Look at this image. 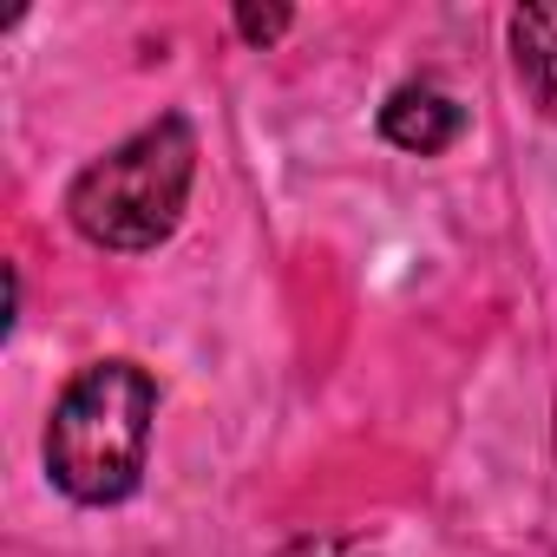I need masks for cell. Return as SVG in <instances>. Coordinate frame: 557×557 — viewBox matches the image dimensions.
Wrapping results in <instances>:
<instances>
[{
    "instance_id": "obj_5",
    "label": "cell",
    "mask_w": 557,
    "mask_h": 557,
    "mask_svg": "<svg viewBox=\"0 0 557 557\" xmlns=\"http://www.w3.org/2000/svg\"><path fill=\"white\" fill-rule=\"evenodd\" d=\"M236 34H243L249 47L283 40V34H289V8H236Z\"/></svg>"
},
{
    "instance_id": "obj_6",
    "label": "cell",
    "mask_w": 557,
    "mask_h": 557,
    "mask_svg": "<svg viewBox=\"0 0 557 557\" xmlns=\"http://www.w3.org/2000/svg\"><path fill=\"white\" fill-rule=\"evenodd\" d=\"M283 557H381L368 537H296Z\"/></svg>"
},
{
    "instance_id": "obj_4",
    "label": "cell",
    "mask_w": 557,
    "mask_h": 557,
    "mask_svg": "<svg viewBox=\"0 0 557 557\" xmlns=\"http://www.w3.org/2000/svg\"><path fill=\"white\" fill-rule=\"evenodd\" d=\"M511 60L544 119H557V8H518L511 14Z\"/></svg>"
},
{
    "instance_id": "obj_3",
    "label": "cell",
    "mask_w": 557,
    "mask_h": 557,
    "mask_svg": "<svg viewBox=\"0 0 557 557\" xmlns=\"http://www.w3.org/2000/svg\"><path fill=\"white\" fill-rule=\"evenodd\" d=\"M459 132H466V112L440 86H400L381 106V138L400 145V151H413V158H433V151L459 145Z\"/></svg>"
},
{
    "instance_id": "obj_2",
    "label": "cell",
    "mask_w": 557,
    "mask_h": 557,
    "mask_svg": "<svg viewBox=\"0 0 557 557\" xmlns=\"http://www.w3.org/2000/svg\"><path fill=\"white\" fill-rule=\"evenodd\" d=\"M190 177H197V138L171 112V119L145 125L138 138H125L119 151H106L99 164H86L66 190V216L86 243L138 256L177 230Z\"/></svg>"
},
{
    "instance_id": "obj_1",
    "label": "cell",
    "mask_w": 557,
    "mask_h": 557,
    "mask_svg": "<svg viewBox=\"0 0 557 557\" xmlns=\"http://www.w3.org/2000/svg\"><path fill=\"white\" fill-rule=\"evenodd\" d=\"M151 413H158V387L138 361H99L86 368L47 426V472L66 498L79 505H119L138 472H145V446H151Z\"/></svg>"
}]
</instances>
